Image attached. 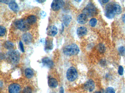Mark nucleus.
Masks as SVG:
<instances>
[{"label":"nucleus","instance_id":"1","mask_svg":"<svg viewBox=\"0 0 125 93\" xmlns=\"http://www.w3.org/2000/svg\"><path fill=\"white\" fill-rule=\"evenodd\" d=\"M122 12V8L120 5L114 2L108 3L105 7V14L107 18L112 19L116 15H119Z\"/></svg>","mask_w":125,"mask_h":93},{"label":"nucleus","instance_id":"2","mask_svg":"<svg viewBox=\"0 0 125 93\" xmlns=\"http://www.w3.org/2000/svg\"><path fill=\"white\" fill-rule=\"evenodd\" d=\"M80 52L78 46L75 44H72L65 46L63 49V52L65 55L73 56L78 54Z\"/></svg>","mask_w":125,"mask_h":93},{"label":"nucleus","instance_id":"3","mask_svg":"<svg viewBox=\"0 0 125 93\" xmlns=\"http://www.w3.org/2000/svg\"><path fill=\"white\" fill-rule=\"evenodd\" d=\"M7 58L12 64H17L20 59V54L18 51H10L7 54Z\"/></svg>","mask_w":125,"mask_h":93},{"label":"nucleus","instance_id":"4","mask_svg":"<svg viewBox=\"0 0 125 93\" xmlns=\"http://www.w3.org/2000/svg\"><path fill=\"white\" fill-rule=\"evenodd\" d=\"M83 13L87 16L92 17L96 14L97 10L93 4L90 3L83 10Z\"/></svg>","mask_w":125,"mask_h":93},{"label":"nucleus","instance_id":"5","mask_svg":"<svg viewBox=\"0 0 125 93\" xmlns=\"http://www.w3.org/2000/svg\"><path fill=\"white\" fill-rule=\"evenodd\" d=\"M16 27L19 30L25 31L29 30L30 29V24L28 22L27 20L21 19L17 21L15 23Z\"/></svg>","mask_w":125,"mask_h":93},{"label":"nucleus","instance_id":"6","mask_svg":"<svg viewBox=\"0 0 125 93\" xmlns=\"http://www.w3.org/2000/svg\"><path fill=\"white\" fill-rule=\"evenodd\" d=\"M77 72L76 68L73 67L69 68L67 72V77L69 81H75L77 77Z\"/></svg>","mask_w":125,"mask_h":93},{"label":"nucleus","instance_id":"7","mask_svg":"<svg viewBox=\"0 0 125 93\" xmlns=\"http://www.w3.org/2000/svg\"><path fill=\"white\" fill-rule=\"evenodd\" d=\"M64 2L62 0H54L51 4L52 10L54 11L59 10L64 6Z\"/></svg>","mask_w":125,"mask_h":93},{"label":"nucleus","instance_id":"8","mask_svg":"<svg viewBox=\"0 0 125 93\" xmlns=\"http://www.w3.org/2000/svg\"><path fill=\"white\" fill-rule=\"evenodd\" d=\"M9 93H21V88L19 84H12L9 87Z\"/></svg>","mask_w":125,"mask_h":93},{"label":"nucleus","instance_id":"9","mask_svg":"<svg viewBox=\"0 0 125 93\" xmlns=\"http://www.w3.org/2000/svg\"><path fill=\"white\" fill-rule=\"evenodd\" d=\"M95 84L94 81L92 80H89L84 84L85 90L88 92H92L95 88Z\"/></svg>","mask_w":125,"mask_h":93},{"label":"nucleus","instance_id":"10","mask_svg":"<svg viewBox=\"0 0 125 93\" xmlns=\"http://www.w3.org/2000/svg\"><path fill=\"white\" fill-rule=\"evenodd\" d=\"M58 33V29L54 26H50L47 29V34L51 36H55Z\"/></svg>","mask_w":125,"mask_h":93},{"label":"nucleus","instance_id":"11","mask_svg":"<svg viewBox=\"0 0 125 93\" xmlns=\"http://www.w3.org/2000/svg\"><path fill=\"white\" fill-rule=\"evenodd\" d=\"M42 62L45 66L49 68H53L54 65L53 61L48 57H45L43 58L42 60Z\"/></svg>","mask_w":125,"mask_h":93},{"label":"nucleus","instance_id":"12","mask_svg":"<svg viewBox=\"0 0 125 93\" xmlns=\"http://www.w3.org/2000/svg\"><path fill=\"white\" fill-rule=\"evenodd\" d=\"M87 16L84 14H80L78 16L77 18L78 23L81 24H85L87 22Z\"/></svg>","mask_w":125,"mask_h":93},{"label":"nucleus","instance_id":"13","mask_svg":"<svg viewBox=\"0 0 125 93\" xmlns=\"http://www.w3.org/2000/svg\"><path fill=\"white\" fill-rule=\"evenodd\" d=\"M53 48V44L52 40L51 39H47L46 41L45 50L48 52L52 50Z\"/></svg>","mask_w":125,"mask_h":93},{"label":"nucleus","instance_id":"14","mask_svg":"<svg viewBox=\"0 0 125 93\" xmlns=\"http://www.w3.org/2000/svg\"><path fill=\"white\" fill-rule=\"evenodd\" d=\"M22 39L26 44H29L32 41V35L29 33H26L24 34L22 36Z\"/></svg>","mask_w":125,"mask_h":93},{"label":"nucleus","instance_id":"15","mask_svg":"<svg viewBox=\"0 0 125 93\" xmlns=\"http://www.w3.org/2000/svg\"><path fill=\"white\" fill-rule=\"evenodd\" d=\"M87 32V30L86 27H81L78 29L77 31V34L79 36H83L86 34Z\"/></svg>","mask_w":125,"mask_h":93},{"label":"nucleus","instance_id":"16","mask_svg":"<svg viewBox=\"0 0 125 93\" xmlns=\"http://www.w3.org/2000/svg\"><path fill=\"white\" fill-rule=\"evenodd\" d=\"M9 8L13 11L14 12H17L19 11V6L17 3L14 0H11V2L9 4Z\"/></svg>","mask_w":125,"mask_h":93},{"label":"nucleus","instance_id":"17","mask_svg":"<svg viewBox=\"0 0 125 93\" xmlns=\"http://www.w3.org/2000/svg\"><path fill=\"white\" fill-rule=\"evenodd\" d=\"M48 85L51 88H55L58 85V82L56 79L54 78H51L48 80Z\"/></svg>","mask_w":125,"mask_h":93},{"label":"nucleus","instance_id":"18","mask_svg":"<svg viewBox=\"0 0 125 93\" xmlns=\"http://www.w3.org/2000/svg\"><path fill=\"white\" fill-rule=\"evenodd\" d=\"M72 19V17L69 15H66L64 16L63 18V22L64 24L66 27L69 26L70 21Z\"/></svg>","mask_w":125,"mask_h":93},{"label":"nucleus","instance_id":"19","mask_svg":"<svg viewBox=\"0 0 125 93\" xmlns=\"http://www.w3.org/2000/svg\"><path fill=\"white\" fill-rule=\"evenodd\" d=\"M25 76L28 78H31L33 76V75H34V73H33L32 70L29 68L26 69L25 71Z\"/></svg>","mask_w":125,"mask_h":93},{"label":"nucleus","instance_id":"20","mask_svg":"<svg viewBox=\"0 0 125 93\" xmlns=\"http://www.w3.org/2000/svg\"><path fill=\"white\" fill-rule=\"evenodd\" d=\"M27 20L30 24H32L36 22L37 19L35 16L30 15L28 17Z\"/></svg>","mask_w":125,"mask_h":93},{"label":"nucleus","instance_id":"21","mask_svg":"<svg viewBox=\"0 0 125 93\" xmlns=\"http://www.w3.org/2000/svg\"><path fill=\"white\" fill-rule=\"evenodd\" d=\"M4 47L8 50H11L13 48L14 44L10 41H7L4 43Z\"/></svg>","mask_w":125,"mask_h":93},{"label":"nucleus","instance_id":"22","mask_svg":"<svg viewBox=\"0 0 125 93\" xmlns=\"http://www.w3.org/2000/svg\"><path fill=\"white\" fill-rule=\"evenodd\" d=\"M118 52L121 56H125V47L121 46L120 47L118 48Z\"/></svg>","mask_w":125,"mask_h":93},{"label":"nucleus","instance_id":"23","mask_svg":"<svg viewBox=\"0 0 125 93\" xmlns=\"http://www.w3.org/2000/svg\"><path fill=\"white\" fill-rule=\"evenodd\" d=\"M98 50L101 53H104L106 51V48L103 44H100L98 46Z\"/></svg>","mask_w":125,"mask_h":93},{"label":"nucleus","instance_id":"24","mask_svg":"<svg viewBox=\"0 0 125 93\" xmlns=\"http://www.w3.org/2000/svg\"><path fill=\"white\" fill-rule=\"evenodd\" d=\"M97 22V21L96 19L93 18H92L91 19L89 23H90V25L91 26L94 27L96 25Z\"/></svg>","mask_w":125,"mask_h":93},{"label":"nucleus","instance_id":"25","mask_svg":"<svg viewBox=\"0 0 125 93\" xmlns=\"http://www.w3.org/2000/svg\"><path fill=\"white\" fill-rule=\"evenodd\" d=\"M6 32V29L3 26L0 27V36H2L5 35Z\"/></svg>","mask_w":125,"mask_h":93},{"label":"nucleus","instance_id":"26","mask_svg":"<svg viewBox=\"0 0 125 93\" xmlns=\"http://www.w3.org/2000/svg\"><path fill=\"white\" fill-rule=\"evenodd\" d=\"M106 93H115V91L114 88L111 87H109L106 89Z\"/></svg>","mask_w":125,"mask_h":93},{"label":"nucleus","instance_id":"27","mask_svg":"<svg viewBox=\"0 0 125 93\" xmlns=\"http://www.w3.org/2000/svg\"><path fill=\"white\" fill-rule=\"evenodd\" d=\"M22 93H32V89L30 87H26L23 90Z\"/></svg>","mask_w":125,"mask_h":93},{"label":"nucleus","instance_id":"28","mask_svg":"<svg viewBox=\"0 0 125 93\" xmlns=\"http://www.w3.org/2000/svg\"><path fill=\"white\" fill-rule=\"evenodd\" d=\"M118 73L119 75H122L123 74L124 69L122 66H120L118 68Z\"/></svg>","mask_w":125,"mask_h":93},{"label":"nucleus","instance_id":"29","mask_svg":"<svg viewBox=\"0 0 125 93\" xmlns=\"http://www.w3.org/2000/svg\"><path fill=\"white\" fill-rule=\"evenodd\" d=\"M19 44L21 51H22V52H24V46H23V43H22V42L21 41H20Z\"/></svg>","mask_w":125,"mask_h":93},{"label":"nucleus","instance_id":"30","mask_svg":"<svg viewBox=\"0 0 125 93\" xmlns=\"http://www.w3.org/2000/svg\"><path fill=\"white\" fill-rule=\"evenodd\" d=\"M11 1V0H0V2L5 3V4H9Z\"/></svg>","mask_w":125,"mask_h":93},{"label":"nucleus","instance_id":"31","mask_svg":"<svg viewBox=\"0 0 125 93\" xmlns=\"http://www.w3.org/2000/svg\"><path fill=\"white\" fill-rule=\"evenodd\" d=\"M41 15L43 17H45L46 15V14L45 11H42L40 13Z\"/></svg>","mask_w":125,"mask_h":93},{"label":"nucleus","instance_id":"32","mask_svg":"<svg viewBox=\"0 0 125 93\" xmlns=\"http://www.w3.org/2000/svg\"><path fill=\"white\" fill-rule=\"evenodd\" d=\"M101 65H105L106 64V62L104 60H102L101 62Z\"/></svg>","mask_w":125,"mask_h":93},{"label":"nucleus","instance_id":"33","mask_svg":"<svg viewBox=\"0 0 125 93\" xmlns=\"http://www.w3.org/2000/svg\"><path fill=\"white\" fill-rule=\"evenodd\" d=\"M59 93H64V89L63 87H61L60 88Z\"/></svg>","mask_w":125,"mask_h":93},{"label":"nucleus","instance_id":"34","mask_svg":"<svg viewBox=\"0 0 125 93\" xmlns=\"http://www.w3.org/2000/svg\"><path fill=\"white\" fill-rule=\"evenodd\" d=\"M122 20H123L124 23H125V14H124L123 15V17H122Z\"/></svg>","mask_w":125,"mask_h":93},{"label":"nucleus","instance_id":"35","mask_svg":"<svg viewBox=\"0 0 125 93\" xmlns=\"http://www.w3.org/2000/svg\"><path fill=\"white\" fill-rule=\"evenodd\" d=\"M109 1V0H101V2H102L103 3H106L108 2Z\"/></svg>","mask_w":125,"mask_h":93},{"label":"nucleus","instance_id":"36","mask_svg":"<svg viewBox=\"0 0 125 93\" xmlns=\"http://www.w3.org/2000/svg\"><path fill=\"white\" fill-rule=\"evenodd\" d=\"M36 1L39 3H42L45 2L46 0H36Z\"/></svg>","mask_w":125,"mask_h":93},{"label":"nucleus","instance_id":"37","mask_svg":"<svg viewBox=\"0 0 125 93\" xmlns=\"http://www.w3.org/2000/svg\"><path fill=\"white\" fill-rule=\"evenodd\" d=\"M94 93H102V92H101L99 91H96V92H95Z\"/></svg>","mask_w":125,"mask_h":93}]
</instances>
